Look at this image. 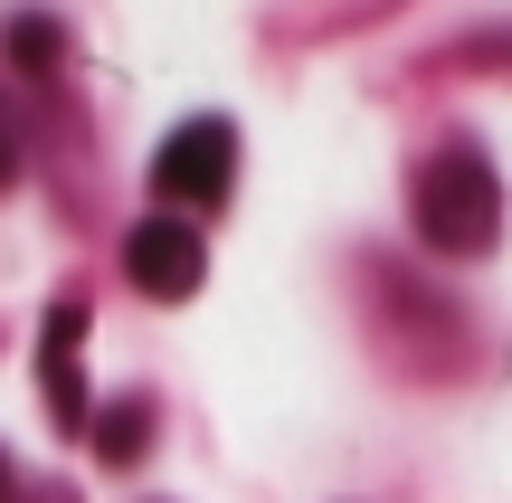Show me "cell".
Listing matches in <instances>:
<instances>
[{
  "label": "cell",
  "mask_w": 512,
  "mask_h": 503,
  "mask_svg": "<svg viewBox=\"0 0 512 503\" xmlns=\"http://www.w3.org/2000/svg\"><path fill=\"white\" fill-rule=\"evenodd\" d=\"M408 209H418V238L446 247V257H475V247L503 238V181H494V162H484L475 143H446L437 162L418 171Z\"/></svg>",
  "instance_id": "6da1fadb"
},
{
  "label": "cell",
  "mask_w": 512,
  "mask_h": 503,
  "mask_svg": "<svg viewBox=\"0 0 512 503\" xmlns=\"http://www.w3.org/2000/svg\"><path fill=\"white\" fill-rule=\"evenodd\" d=\"M228 181H238V124H228V114H190V124L162 133L152 190L171 200V219H181V209H219Z\"/></svg>",
  "instance_id": "7a4b0ae2"
},
{
  "label": "cell",
  "mask_w": 512,
  "mask_h": 503,
  "mask_svg": "<svg viewBox=\"0 0 512 503\" xmlns=\"http://www.w3.org/2000/svg\"><path fill=\"white\" fill-rule=\"evenodd\" d=\"M124 276L143 285L152 304H181V295H200V276H209V238L190 219H133V238H124Z\"/></svg>",
  "instance_id": "3957f363"
},
{
  "label": "cell",
  "mask_w": 512,
  "mask_h": 503,
  "mask_svg": "<svg viewBox=\"0 0 512 503\" xmlns=\"http://www.w3.org/2000/svg\"><path fill=\"white\" fill-rule=\"evenodd\" d=\"M76 342H86V304H48V342H38V380H48V418L57 428H95V409H86V371H76Z\"/></svg>",
  "instance_id": "277c9868"
},
{
  "label": "cell",
  "mask_w": 512,
  "mask_h": 503,
  "mask_svg": "<svg viewBox=\"0 0 512 503\" xmlns=\"http://www.w3.org/2000/svg\"><path fill=\"white\" fill-rule=\"evenodd\" d=\"M86 437H95V456H105V466H143V447H152V399H143V390H124Z\"/></svg>",
  "instance_id": "5b68a950"
},
{
  "label": "cell",
  "mask_w": 512,
  "mask_h": 503,
  "mask_svg": "<svg viewBox=\"0 0 512 503\" xmlns=\"http://www.w3.org/2000/svg\"><path fill=\"white\" fill-rule=\"evenodd\" d=\"M0 48H10V67L38 76V67H57V57H67V29H57L48 10H19L10 29H0Z\"/></svg>",
  "instance_id": "8992f818"
},
{
  "label": "cell",
  "mask_w": 512,
  "mask_h": 503,
  "mask_svg": "<svg viewBox=\"0 0 512 503\" xmlns=\"http://www.w3.org/2000/svg\"><path fill=\"white\" fill-rule=\"evenodd\" d=\"M19 181V124H10V95H0V190Z\"/></svg>",
  "instance_id": "52a82bcc"
},
{
  "label": "cell",
  "mask_w": 512,
  "mask_h": 503,
  "mask_svg": "<svg viewBox=\"0 0 512 503\" xmlns=\"http://www.w3.org/2000/svg\"><path fill=\"white\" fill-rule=\"evenodd\" d=\"M0 503H19V466H10V456H0Z\"/></svg>",
  "instance_id": "ba28073f"
}]
</instances>
